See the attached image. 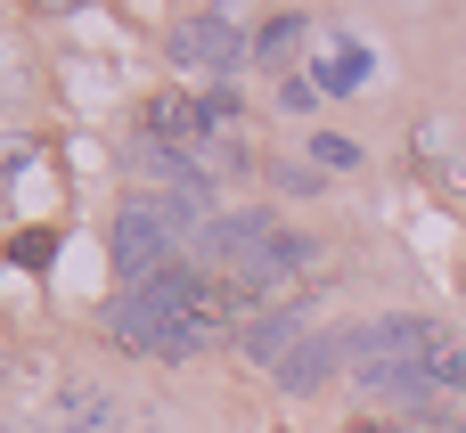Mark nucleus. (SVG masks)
Returning <instances> with one entry per match:
<instances>
[{
  "label": "nucleus",
  "mask_w": 466,
  "mask_h": 433,
  "mask_svg": "<svg viewBox=\"0 0 466 433\" xmlns=\"http://www.w3.org/2000/svg\"><path fill=\"white\" fill-rule=\"evenodd\" d=\"M106 336L123 344V352H156V360H188V352H205L221 327H229V295L205 278V270H188V262H172V270H156V278H139V287H123L106 311Z\"/></svg>",
  "instance_id": "nucleus-1"
},
{
  "label": "nucleus",
  "mask_w": 466,
  "mask_h": 433,
  "mask_svg": "<svg viewBox=\"0 0 466 433\" xmlns=\"http://www.w3.org/2000/svg\"><path fill=\"white\" fill-rule=\"evenodd\" d=\"M115 270L139 287V278H156V270H172V254H180V229L164 221V205L156 196H131L123 213H115Z\"/></svg>",
  "instance_id": "nucleus-2"
},
{
  "label": "nucleus",
  "mask_w": 466,
  "mask_h": 433,
  "mask_svg": "<svg viewBox=\"0 0 466 433\" xmlns=\"http://www.w3.org/2000/svg\"><path fill=\"white\" fill-rule=\"evenodd\" d=\"M164 57H172V65H197V74H238V65H254V41H246L221 8H197V16H180V25L164 33Z\"/></svg>",
  "instance_id": "nucleus-3"
},
{
  "label": "nucleus",
  "mask_w": 466,
  "mask_h": 433,
  "mask_svg": "<svg viewBox=\"0 0 466 433\" xmlns=\"http://www.w3.org/2000/svg\"><path fill=\"white\" fill-rule=\"evenodd\" d=\"M262 246H279V213H262V205H246V213H221V221L197 237V254H213V262H229V270H246Z\"/></svg>",
  "instance_id": "nucleus-4"
},
{
  "label": "nucleus",
  "mask_w": 466,
  "mask_h": 433,
  "mask_svg": "<svg viewBox=\"0 0 466 433\" xmlns=\"http://www.w3.org/2000/svg\"><path fill=\"white\" fill-rule=\"evenodd\" d=\"M344 344H352V368H360V360H418V352L434 344V319H418V311H385V319L352 327Z\"/></svg>",
  "instance_id": "nucleus-5"
},
{
  "label": "nucleus",
  "mask_w": 466,
  "mask_h": 433,
  "mask_svg": "<svg viewBox=\"0 0 466 433\" xmlns=\"http://www.w3.org/2000/svg\"><path fill=\"white\" fill-rule=\"evenodd\" d=\"M344 360H352V344H344V336H303L270 377H279V393L311 401V393H328V385H336V368H344Z\"/></svg>",
  "instance_id": "nucleus-6"
},
{
  "label": "nucleus",
  "mask_w": 466,
  "mask_h": 433,
  "mask_svg": "<svg viewBox=\"0 0 466 433\" xmlns=\"http://www.w3.org/2000/svg\"><path fill=\"white\" fill-rule=\"evenodd\" d=\"M352 393H360V401H393V409H426V401H434L426 352H418V360H360V368H352Z\"/></svg>",
  "instance_id": "nucleus-7"
},
{
  "label": "nucleus",
  "mask_w": 466,
  "mask_h": 433,
  "mask_svg": "<svg viewBox=\"0 0 466 433\" xmlns=\"http://www.w3.org/2000/svg\"><path fill=\"white\" fill-rule=\"evenodd\" d=\"M311 327H303V311H254L246 327H238V344H246V360H262V368H279L295 344H303Z\"/></svg>",
  "instance_id": "nucleus-8"
},
{
  "label": "nucleus",
  "mask_w": 466,
  "mask_h": 433,
  "mask_svg": "<svg viewBox=\"0 0 466 433\" xmlns=\"http://www.w3.org/2000/svg\"><path fill=\"white\" fill-rule=\"evenodd\" d=\"M197 131H213L197 98H147V139H164V147H180V139H197Z\"/></svg>",
  "instance_id": "nucleus-9"
},
{
  "label": "nucleus",
  "mask_w": 466,
  "mask_h": 433,
  "mask_svg": "<svg viewBox=\"0 0 466 433\" xmlns=\"http://www.w3.org/2000/svg\"><path fill=\"white\" fill-rule=\"evenodd\" d=\"M295 49H303V16H295V8H279V16L254 33V65H279V74H287V57H295Z\"/></svg>",
  "instance_id": "nucleus-10"
},
{
  "label": "nucleus",
  "mask_w": 466,
  "mask_h": 433,
  "mask_svg": "<svg viewBox=\"0 0 466 433\" xmlns=\"http://www.w3.org/2000/svg\"><path fill=\"white\" fill-rule=\"evenodd\" d=\"M426 377H434V393H466V344H459V336L434 327V344H426Z\"/></svg>",
  "instance_id": "nucleus-11"
},
{
  "label": "nucleus",
  "mask_w": 466,
  "mask_h": 433,
  "mask_svg": "<svg viewBox=\"0 0 466 433\" xmlns=\"http://www.w3.org/2000/svg\"><path fill=\"white\" fill-rule=\"evenodd\" d=\"M311 82H319V90H360V82H369V49H360V41H344L336 57H319V65H311Z\"/></svg>",
  "instance_id": "nucleus-12"
},
{
  "label": "nucleus",
  "mask_w": 466,
  "mask_h": 433,
  "mask_svg": "<svg viewBox=\"0 0 466 433\" xmlns=\"http://www.w3.org/2000/svg\"><path fill=\"white\" fill-rule=\"evenodd\" d=\"M311 164H319V172H360V147L336 139V131H319V139H311Z\"/></svg>",
  "instance_id": "nucleus-13"
},
{
  "label": "nucleus",
  "mask_w": 466,
  "mask_h": 433,
  "mask_svg": "<svg viewBox=\"0 0 466 433\" xmlns=\"http://www.w3.org/2000/svg\"><path fill=\"white\" fill-rule=\"evenodd\" d=\"M319 98H328V90H319L311 74H287V82H279V106H287V115H311Z\"/></svg>",
  "instance_id": "nucleus-14"
},
{
  "label": "nucleus",
  "mask_w": 466,
  "mask_h": 433,
  "mask_svg": "<svg viewBox=\"0 0 466 433\" xmlns=\"http://www.w3.org/2000/svg\"><path fill=\"white\" fill-rule=\"evenodd\" d=\"M279 188H287V196H319L328 180H319V164H279Z\"/></svg>",
  "instance_id": "nucleus-15"
},
{
  "label": "nucleus",
  "mask_w": 466,
  "mask_h": 433,
  "mask_svg": "<svg viewBox=\"0 0 466 433\" xmlns=\"http://www.w3.org/2000/svg\"><path fill=\"white\" fill-rule=\"evenodd\" d=\"M197 106H205V123H213V131H221V123H238V90H229V82H221L213 98H197Z\"/></svg>",
  "instance_id": "nucleus-16"
},
{
  "label": "nucleus",
  "mask_w": 466,
  "mask_h": 433,
  "mask_svg": "<svg viewBox=\"0 0 466 433\" xmlns=\"http://www.w3.org/2000/svg\"><path fill=\"white\" fill-rule=\"evenodd\" d=\"M352 433H385V426H352Z\"/></svg>",
  "instance_id": "nucleus-17"
}]
</instances>
